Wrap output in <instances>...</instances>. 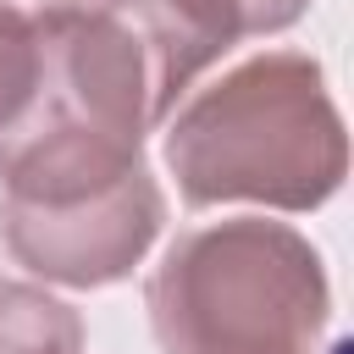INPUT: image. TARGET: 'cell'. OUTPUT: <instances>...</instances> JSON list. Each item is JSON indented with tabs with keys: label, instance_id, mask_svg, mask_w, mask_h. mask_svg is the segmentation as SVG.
Returning a JSON list of instances; mask_svg holds the SVG:
<instances>
[{
	"label": "cell",
	"instance_id": "obj_1",
	"mask_svg": "<svg viewBox=\"0 0 354 354\" xmlns=\"http://www.w3.org/2000/svg\"><path fill=\"white\" fill-rule=\"evenodd\" d=\"M166 166L188 205H326L348 171V144L321 66L304 50H266L232 66L171 116Z\"/></svg>",
	"mask_w": 354,
	"mask_h": 354
},
{
	"label": "cell",
	"instance_id": "obj_2",
	"mask_svg": "<svg viewBox=\"0 0 354 354\" xmlns=\"http://www.w3.org/2000/svg\"><path fill=\"white\" fill-rule=\"evenodd\" d=\"M144 304L166 354H315L332 293L304 232L232 216L177 232Z\"/></svg>",
	"mask_w": 354,
	"mask_h": 354
},
{
	"label": "cell",
	"instance_id": "obj_3",
	"mask_svg": "<svg viewBox=\"0 0 354 354\" xmlns=\"http://www.w3.org/2000/svg\"><path fill=\"white\" fill-rule=\"evenodd\" d=\"M166 221V194L138 166L116 188L72 205H0V232L6 249L44 282L66 288H105L122 282L144 249L155 243Z\"/></svg>",
	"mask_w": 354,
	"mask_h": 354
},
{
	"label": "cell",
	"instance_id": "obj_4",
	"mask_svg": "<svg viewBox=\"0 0 354 354\" xmlns=\"http://www.w3.org/2000/svg\"><path fill=\"white\" fill-rule=\"evenodd\" d=\"M0 354H83V321L33 282H0Z\"/></svg>",
	"mask_w": 354,
	"mask_h": 354
},
{
	"label": "cell",
	"instance_id": "obj_5",
	"mask_svg": "<svg viewBox=\"0 0 354 354\" xmlns=\"http://www.w3.org/2000/svg\"><path fill=\"white\" fill-rule=\"evenodd\" d=\"M39 55H44L39 28L0 17V133H6V127L28 111V100H33V88H39Z\"/></svg>",
	"mask_w": 354,
	"mask_h": 354
},
{
	"label": "cell",
	"instance_id": "obj_6",
	"mask_svg": "<svg viewBox=\"0 0 354 354\" xmlns=\"http://www.w3.org/2000/svg\"><path fill=\"white\" fill-rule=\"evenodd\" d=\"M116 0H0V17L11 22H28V28H55V22H72V17H94V11H111Z\"/></svg>",
	"mask_w": 354,
	"mask_h": 354
},
{
	"label": "cell",
	"instance_id": "obj_7",
	"mask_svg": "<svg viewBox=\"0 0 354 354\" xmlns=\"http://www.w3.org/2000/svg\"><path fill=\"white\" fill-rule=\"evenodd\" d=\"M227 6L238 11V22H243V33H277V28H288V22H299L310 0H227Z\"/></svg>",
	"mask_w": 354,
	"mask_h": 354
}]
</instances>
